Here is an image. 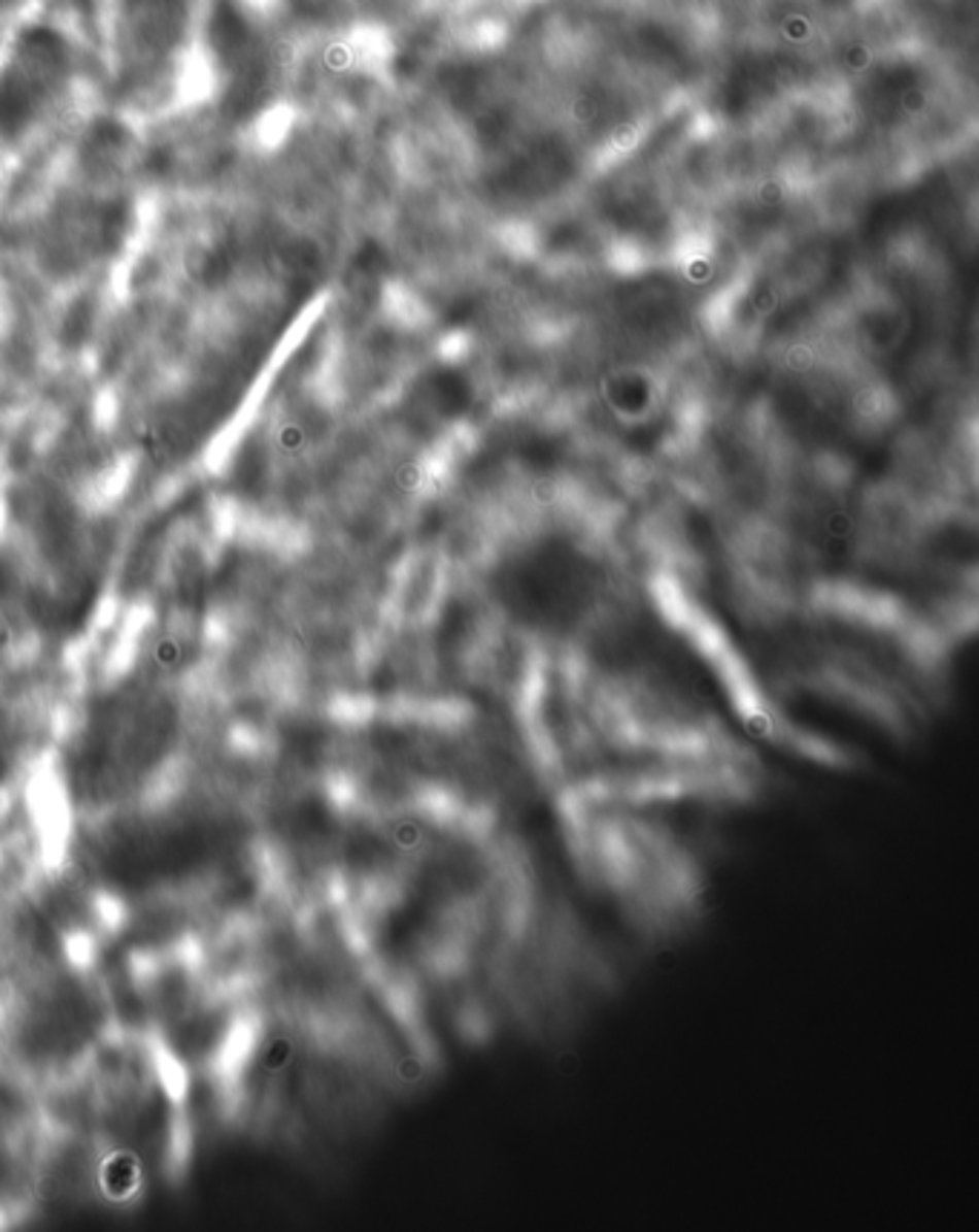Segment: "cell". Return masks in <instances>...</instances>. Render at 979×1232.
<instances>
[{"instance_id": "cell-1", "label": "cell", "mask_w": 979, "mask_h": 1232, "mask_svg": "<svg viewBox=\"0 0 979 1232\" xmlns=\"http://www.w3.org/2000/svg\"><path fill=\"white\" fill-rule=\"evenodd\" d=\"M67 69V43L49 27H29L18 38L14 49V67L9 69L21 84H27L32 93L43 98L53 90V84Z\"/></svg>"}, {"instance_id": "cell-2", "label": "cell", "mask_w": 979, "mask_h": 1232, "mask_svg": "<svg viewBox=\"0 0 979 1232\" xmlns=\"http://www.w3.org/2000/svg\"><path fill=\"white\" fill-rule=\"evenodd\" d=\"M38 95L29 90L27 84L14 78L12 72L0 75V135H18L32 119L38 107Z\"/></svg>"}]
</instances>
